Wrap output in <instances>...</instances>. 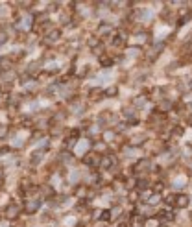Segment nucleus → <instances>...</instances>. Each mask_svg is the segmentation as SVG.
Wrapping results in <instances>:
<instances>
[{
    "instance_id": "1",
    "label": "nucleus",
    "mask_w": 192,
    "mask_h": 227,
    "mask_svg": "<svg viewBox=\"0 0 192 227\" xmlns=\"http://www.w3.org/2000/svg\"><path fill=\"white\" fill-rule=\"evenodd\" d=\"M20 212V207L17 203H8V205L4 207V212H2V216L6 218V220H9V222H13L17 216H19Z\"/></svg>"
},
{
    "instance_id": "4",
    "label": "nucleus",
    "mask_w": 192,
    "mask_h": 227,
    "mask_svg": "<svg viewBox=\"0 0 192 227\" xmlns=\"http://www.w3.org/2000/svg\"><path fill=\"white\" fill-rule=\"evenodd\" d=\"M116 92V89L115 87H111V89H109V91H107V96H113V94H115Z\"/></svg>"
},
{
    "instance_id": "2",
    "label": "nucleus",
    "mask_w": 192,
    "mask_h": 227,
    "mask_svg": "<svg viewBox=\"0 0 192 227\" xmlns=\"http://www.w3.org/2000/svg\"><path fill=\"white\" fill-rule=\"evenodd\" d=\"M26 210H28L30 214L37 212V210H39V201H37V200H32V201H28V203H26Z\"/></svg>"
},
{
    "instance_id": "3",
    "label": "nucleus",
    "mask_w": 192,
    "mask_h": 227,
    "mask_svg": "<svg viewBox=\"0 0 192 227\" xmlns=\"http://www.w3.org/2000/svg\"><path fill=\"white\" fill-rule=\"evenodd\" d=\"M175 203H177V207H187L189 205V196L187 194H179L175 198Z\"/></svg>"
}]
</instances>
